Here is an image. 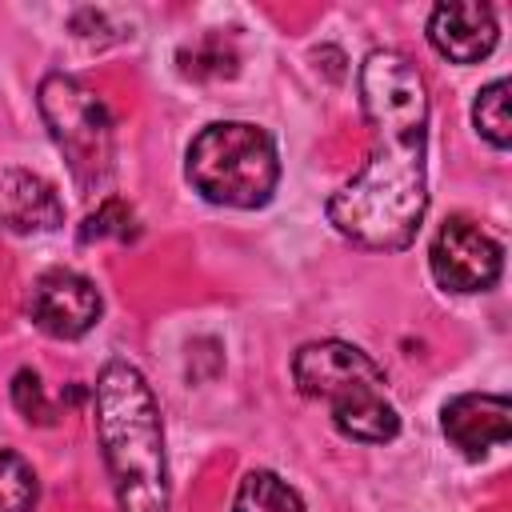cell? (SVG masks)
I'll return each instance as SVG.
<instances>
[{
  "label": "cell",
  "mask_w": 512,
  "mask_h": 512,
  "mask_svg": "<svg viewBox=\"0 0 512 512\" xmlns=\"http://www.w3.org/2000/svg\"><path fill=\"white\" fill-rule=\"evenodd\" d=\"M0 224L8 232L32 236V232H52L64 224V204L56 188L24 168H8L0 176Z\"/></svg>",
  "instance_id": "cell-10"
},
{
  "label": "cell",
  "mask_w": 512,
  "mask_h": 512,
  "mask_svg": "<svg viewBox=\"0 0 512 512\" xmlns=\"http://www.w3.org/2000/svg\"><path fill=\"white\" fill-rule=\"evenodd\" d=\"M360 108L372 148L332 192L328 224L360 248L404 252L428 212V84L404 52L376 48L360 64Z\"/></svg>",
  "instance_id": "cell-1"
},
{
  "label": "cell",
  "mask_w": 512,
  "mask_h": 512,
  "mask_svg": "<svg viewBox=\"0 0 512 512\" xmlns=\"http://www.w3.org/2000/svg\"><path fill=\"white\" fill-rule=\"evenodd\" d=\"M96 436L120 500V512H172L164 428L144 372L128 360H108L92 388Z\"/></svg>",
  "instance_id": "cell-2"
},
{
  "label": "cell",
  "mask_w": 512,
  "mask_h": 512,
  "mask_svg": "<svg viewBox=\"0 0 512 512\" xmlns=\"http://www.w3.org/2000/svg\"><path fill=\"white\" fill-rule=\"evenodd\" d=\"M36 496H40V484H36L32 464L0 448V512H32Z\"/></svg>",
  "instance_id": "cell-13"
},
{
  "label": "cell",
  "mask_w": 512,
  "mask_h": 512,
  "mask_svg": "<svg viewBox=\"0 0 512 512\" xmlns=\"http://www.w3.org/2000/svg\"><path fill=\"white\" fill-rule=\"evenodd\" d=\"M472 124L476 132L492 144V148H508L512 144V116H508V80H492L476 92L472 104Z\"/></svg>",
  "instance_id": "cell-12"
},
{
  "label": "cell",
  "mask_w": 512,
  "mask_h": 512,
  "mask_svg": "<svg viewBox=\"0 0 512 512\" xmlns=\"http://www.w3.org/2000/svg\"><path fill=\"white\" fill-rule=\"evenodd\" d=\"M188 184L224 208H264L280 184L276 144L248 120L204 124L184 156Z\"/></svg>",
  "instance_id": "cell-4"
},
{
  "label": "cell",
  "mask_w": 512,
  "mask_h": 512,
  "mask_svg": "<svg viewBox=\"0 0 512 512\" xmlns=\"http://www.w3.org/2000/svg\"><path fill=\"white\" fill-rule=\"evenodd\" d=\"M132 224H136L132 208H128L120 196H104V200L96 204V212L84 220V228H80V244H92V240H104V236L132 240V236H136Z\"/></svg>",
  "instance_id": "cell-15"
},
{
  "label": "cell",
  "mask_w": 512,
  "mask_h": 512,
  "mask_svg": "<svg viewBox=\"0 0 512 512\" xmlns=\"http://www.w3.org/2000/svg\"><path fill=\"white\" fill-rule=\"evenodd\" d=\"M440 428L464 456H484L512 440V404L496 392H464L440 408Z\"/></svg>",
  "instance_id": "cell-8"
},
{
  "label": "cell",
  "mask_w": 512,
  "mask_h": 512,
  "mask_svg": "<svg viewBox=\"0 0 512 512\" xmlns=\"http://www.w3.org/2000/svg\"><path fill=\"white\" fill-rule=\"evenodd\" d=\"M500 40L496 12L488 4H436L428 16V44L452 64H480Z\"/></svg>",
  "instance_id": "cell-9"
},
{
  "label": "cell",
  "mask_w": 512,
  "mask_h": 512,
  "mask_svg": "<svg viewBox=\"0 0 512 512\" xmlns=\"http://www.w3.org/2000/svg\"><path fill=\"white\" fill-rule=\"evenodd\" d=\"M12 404H16L20 416L32 420V424H52V420H56V408L44 400L40 376H36L32 368H20V372L12 376Z\"/></svg>",
  "instance_id": "cell-16"
},
{
  "label": "cell",
  "mask_w": 512,
  "mask_h": 512,
  "mask_svg": "<svg viewBox=\"0 0 512 512\" xmlns=\"http://www.w3.org/2000/svg\"><path fill=\"white\" fill-rule=\"evenodd\" d=\"M180 72L208 80V76H232L236 72V52L224 44V36H204L192 48L180 52Z\"/></svg>",
  "instance_id": "cell-14"
},
{
  "label": "cell",
  "mask_w": 512,
  "mask_h": 512,
  "mask_svg": "<svg viewBox=\"0 0 512 512\" xmlns=\"http://www.w3.org/2000/svg\"><path fill=\"white\" fill-rule=\"evenodd\" d=\"M28 312L40 332H48L56 340H80L84 332L96 328L104 300L88 276H80L72 268H52L32 284Z\"/></svg>",
  "instance_id": "cell-7"
},
{
  "label": "cell",
  "mask_w": 512,
  "mask_h": 512,
  "mask_svg": "<svg viewBox=\"0 0 512 512\" xmlns=\"http://www.w3.org/2000/svg\"><path fill=\"white\" fill-rule=\"evenodd\" d=\"M292 380L304 396L332 408L340 436L360 444H388L400 416L384 396V368L348 340H312L292 356Z\"/></svg>",
  "instance_id": "cell-3"
},
{
  "label": "cell",
  "mask_w": 512,
  "mask_h": 512,
  "mask_svg": "<svg viewBox=\"0 0 512 512\" xmlns=\"http://www.w3.org/2000/svg\"><path fill=\"white\" fill-rule=\"evenodd\" d=\"M36 104L48 124V136L68 160L72 184L84 196H100L116 168V132L104 100L76 76L48 72L36 88Z\"/></svg>",
  "instance_id": "cell-5"
},
{
  "label": "cell",
  "mask_w": 512,
  "mask_h": 512,
  "mask_svg": "<svg viewBox=\"0 0 512 512\" xmlns=\"http://www.w3.org/2000/svg\"><path fill=\"white\" fill-rule=\"evenodd\" d=\"M432 280L444 292H488L504 272V248L468 216H448L428 248Z\"/></svg>",
  "instance_id": "cell-6"
},
{
  "label": "cell",
  "mask_w": 512,
  "mask_h": 512,
  "mask_svg": "<svg viewBox=\"0 0 512 512\" xmlns=\"http://www.w3.org/2000/svg\"><path fill=\"white\" fill-rule=\"evenodd\" d=\"M232 512H308V508L288 480L256 468L240 480V488L232 496Z\"/></svg>",
  "instance_id": "cell-11"
}]
</instances>
